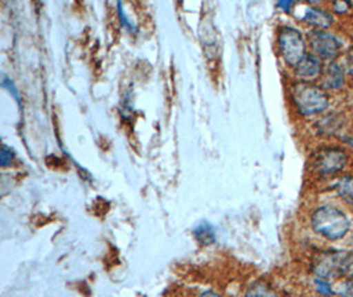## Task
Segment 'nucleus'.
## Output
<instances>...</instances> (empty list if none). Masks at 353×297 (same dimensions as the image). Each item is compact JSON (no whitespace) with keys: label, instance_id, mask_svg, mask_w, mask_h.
<instances>
[{"label":"nucleus","instance_id":"1","mask_svg":"<svg viewBox=\"0 0 353 297\" xmlns=\"http://www.w3.org/2000/svg\"><path fill=\"white\" fill-rule=\"evenodd\" d=\"M312 230L321 238L337 242L345 238L351 232L352 221L348 214L335 205H321L314 210L310 219Z\"/></svg>","mask_w":353,"mask_h":297},{"label":"nucleus","instance_id":"2","mask_svg":"<svg viewBox=\"0 0 353 297\" xmlns=\"http://www.w3.org/2000/svg\"><path fill=\"white\" fill-rule=\"evenodd\" d=\"M291 99L296 110L303 116L318 115L330 106L328 93L311 82H296L291 86Z\"/></svg>","mask_w":353,"mask_h":297},{"label":"nucleus","instance_id":"3","mask_svg":"<svg viewBox=\"0 0 353 297\" xmlns=\"http://www.w3.org/2000/svg\"><path fill=\"white\" fill-rule=\"evenodd\" d=\"M348 252L340 250H323L311 259V271L315 278L330 280L343 276V268Z\"/></svg>","mask_w":353,"mask_h":297},{"label":"nucleus","instance_id":"4","mask_svg":"<svg viewBox=\"0 0 353 297\" xmlns=\"http://www.w3.org/2000/svg\"><path fill=\"white\" fill-rule=\"evenodd\" d=\"M278 48L285 63L295 68L305 56V41L301 31L292 27H283L278 33Z\"/></svg>","mask_w":353,"mask_h":297},{"label":"nucleus","instance_id":"5","mask_svg":"<svg viewBox=\"0 0 353 297\" xmlns=\"http://www.w3.org/2000/svg\"><path fill=\"white\" fill-rule=\"evenodd\" d=\"M348 164V155L336 147L321 148L311 156L312 171L321 176H334L341 172Z\"/></svg>","mask_w":353,"mask_h":297},{"label":"nucleus","instance_id":"6","mask_svg":"<svg viewBox=\"0 0 353 297\" xmlns=\"http://www.w3.org/2000/svg\"><path fill=\"white\" fill-rule=\"evenodd\" d=\"M308 41L315 57L319 60H328L331 63L339 57L343 47L341 41L335 34L321 30L310 32Z\"/></svg>","mask_w":353,"mask_h":297},{"label":"nucleus","instance_id":"7","mask_svg":"<svg viewBox=\"0 0 353 297\" xmlns=\"http://www.w3.org/2000/svg\"><path fill=\"white\" fill-rule=\"evenodd\" d=\"M323 72L321 60L315 57L314 54H307L305 59L295 66V74L298 79L303 82H310L312 79H316Z\"/></svg>","mask_w":353,"mask_h":297},{"label":"nucleus","instance_id":"8","mask_svg":"<svg viewBox=\"0 0 353 297\" xmlns=\"http://www.w3.org/2000/svg\"><path fill=\"white\" fill-rule=\"evenodd\" d=\"M343 85H344V68L336 63H328L323 73L321 88L337 90V89H341Z\"/></svg>","mask_w":353,"mask_h":297},{"label":"nucleus","instance_id":"9","mask_svg":"<svg viewBox=\"0 0 353 297\" xmlns=\"http://www.w3.org/2000/svg\"><path fill=\"white\" fill-rule=\"evenodd\" d=\"M303 20H305L307 24L315 27L316 30L324 31V30H327L328 27L332 25L334 17H332V15H331L330 12H327V11H324V10H321V8H315V7H314V8H308V10L305 11Z\"/></svg>","mask_w":353,"mask_h":297},{"label":"nucleus","instance_id":"10","mask_svg":"<svg viewBox=\"0 0 353 297\" xmlns=\"http://www.w3.org/2000/svg\"><path fill=\"white\" fill-rule=\"evenodd\" d=\"M334 189H335L337 196L344 203H348L353 207V174L341 176L335 183Z\"/></svg>","mask_w":353,"mask_h":297},{"label":"nucleus","instance_id":"11","mask_svg":"<svg viewBox=\"0 0 353 297\" xmlns=\"http://www.w3.org/2000/svg\"><path fill=\"white\" fill-rule=\"evenodd\" d=\"M194 238L197 239V242L203 246H209L212 243H214L216 240V233H214V229L213 226L208 223V222H203L200 223L194 232H193Z\"/></svg>","mask_w":353,"mask_h":297},{"label":"nucleus","instance_id":"12","mask_svg":"<svg viewBox=\"0 0 353 297\" xmlns=\"http://www.w3.org/2000/svg\"><path fill=\"white\" fill-rule=\"evenodd\" d=\"M245 297H279L272 285L266 282L258 280L248 288Z\"/></svg>","mask_w":353,"mask_h":297},{"label":"nucleus","instance_id":"13","mask_svg":"<svg viewBox=\"0 0 353 297\" xmlns=\"http://www.w3.org/2000/svg\"><path fill=\"white\" fill-rule=\"evenodd\" d=\"M318 130L321 131V134H328V135H335L337 131H340V122L335 114H330L327 116H324L321 121L318 123Z\"/></svg>","mask_w":353,"mask_h":297},{"label":"nucleus","instance_id":"14","mask_svg":"<svg viewBox=\"0 0 353 297\" xmlns=\"http://www.w3.org/2000/svg\"><path fill=\"white\" fill-rule=\"evenodd\" d=\"M334 292L339 297H353V278L341 279L335 285Z\"/></svg>","mask_w":353,"mask_h":297},{"label":"nucleus","instance_id":"15","mask_svg":"<svg viewBox=\"0 0 353 297\" xmlns=\"http://www.w3.org/2000/svg\"><path fill=\"white\" fill-rule=\"evenodd\" d=\"M314 285H315V289L318 291V294H321V296H331L334 295V288L331 285V283L325 279H321V278H315L314 280Z\"/></svg>","mask_w":353,"mask_h":297},{"label":"nucleus","instance_id":"16","mask_svg":"<svg viewBox=\"0 0 353 297\" xmlns=\"http://www.w3.org/2000/svg\"><path fill=\"white\" fill-rule=\"evenodd\" d=\"M12 158H14V152L10 148L3 147L1 154H0V164H1V167L10 165L12 163Z\"/></svg>","mask_w":353,"mask_h":297},{"label":"nucleus","instance_id":"17","mask_svg":"<svg viewBox=\"0 0 353 297\" xmlns=\"http://www.w3.org/2000/svg\"><path fill=\"white\" fill-rule=\"evenodd\" d=\"M343 276L344 278H353V251L348 252L344 268H343Z\"/></svg>","mask_w":353,"mask_h":297},{"label":"nucleus","instance_id":"18","mask_svg":"<svg viewBox=\"0 0 353 297\" xmlns=\"http://www.w3.org/2000/svg\"><path fill=\"white\" fill-rule=\"evenodd\" d=\"M351 7H352V4L350 1H335L332 4V8L336 14H345L351 10Z\"/></svg>","mask_w":353,"mask_h":297},{"label":"nucleus","instance_id":"19","mask_svg":"<svg viewBox=\"0 0 353 297\" xmlns=\"http://www.w3.org/2000/svg\"><path fill=\"white\" fill-rule=\"evenodd\" d=\"M344 72H347L350 76H353V47L347 52L345 61H344Z\"/></svg>","mask_w":353,"mask_h":297},{"label":"nucleus","instance_id":"20","mask_svg":"<svg viewBox=\"0 0 353 297\" xmlns=\"http://www.w3.org/2000/svg\"><path fill=\"white\" fill-rule=\"evenodd\" d=\"M3 85L12 93V94L15 95V98H17V101H19V92H17V88H15V85H14V82L11 81V79H7V77H4L3 79Z\"/></svg>","mask_w":353,"mask_h":297},{"label":"nucleus","instance_id":"21","mask_svg":"<svg viewBox=\"0 0 353 297\" xmlns=\"http://www.w3.org/2000/svg\"><path fill=\"white\" fill-rule=\"evenodd\" d=\"M118 14H119L121 20L123 21V25H126L129 30H134V25L130 23L129 19H126V16H125V14H123V10H122V4H121V3L118 4Z\"/></svg>","mask_w":353,"mask_h":297},{"label":"nucleus","instance_id":"22","mask_svg":"<svg viewBox=\"0 0 353 297\" xmlns=\"http://www.w3.org/2000/svg\"><path fill=\"white\" fill-rule=\"evenodd\" d=\"M292 4H294L292 1H279V3H278V7L282 8L283 11H286V12H289L290 8H291Z\"/></svg>","mask_w":353,"mask_h":297},{"label":"nucleus","instance_id":"23","mask_svg":"<svg viewBox=\"0 0 353 297\" xmlns=\"http://www.w3.org/2000/svg\"><path fill=\"white\" fill-rule=\"evenodd\" d=\"M200 297H220L219 296V295H217V294H214V292H210V291H209V292H205V294H203V295H201V296Z\"/></svg>","mask_w":353,"mask_h":297}]
</instances>
